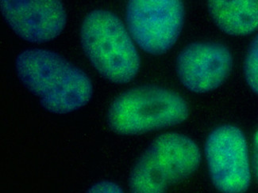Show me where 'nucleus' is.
Wrapping results in <instances>:
<instances>
[{
	"mask_svg": "<svg viewBox=\"0 0 258 193\" xmlns=\"http://www.w3.org/2000/svg\"><path fill=\"white\" fill-rule=\"evenodd\" d=\"M15 67L25 86L52 114H69L82 108L93 93L88 75L52 51H23L16 58Z\"/></svg>",
	"mask_w": 258,
	"mask_h": 193,
	"instance_id": "nucleus-1",
	"label": "nucleus"
},
{
	"mask_svg": "<svg viewBox=\"0 0 258 193\" xmlns=\"http://www.w3.org/2000/svg\"><path fill=\"white\" fill-rule=\"evenodd\" d=\"M83 48L93 67L110 82L126 83L140 69L141 60L135 41L116 15L96 10L83 21Z\"/></svg>",
	"mask_w": 258,
	"mask_h": 193,
	"instance_id": "nucleus-2",
	"label": "nucleus"
},
{
	"mask_svg": "<svg viewBox=\"0 0 258 193\" xmlns=\"http://www.w3.org/2000/svg\"><path fill=\"white\" fill-rule=\"evenodd\" d=\"M201 162L197 143L183 134H162L150 143L131 170V193H166L168 187L188 178Z\"/></svg>",
	"mask_w": 258,
	"mask_h": 193,
	"instance_id": "nucleus-3",
	"label": "nucleus"
},
{
	"mask_svg": "<svg viewBox=\"0 0 258 193\" xmlns=\"http://www.w3.org/2000/svg\"><path fill=\"white\" fill-rule=\"evenodd\" d=\"M186 101L174 91L156 85L128 89L110 105V128L123 136H135L180 125L188 117Z\"/></svg>",
	"mask_w": 258,
	"mask_h": 193,
	"instance_id": "nucleus-4",
	"label": "nucleus"
},
{
	"mask_svg": "<svg viewBox=\"0 0 258 193\" xmlns=\"http://www.w3.org/2000/svg\"><path fill=\"white\" fill-rule=\"evenodd\" d=\"M132 39L142 50L161 55L176 44L184 22V7L178 0H132L125 10Z\"/></svg>",
	"mask_w": 258,
	"mask_h": 193,
	"instance_id": "nucleus-5",
	"label": "nucleus"
},
{
	"mask_svg": "<svg viewBox=\"0 0 258 193\" xmlns=\"http://www.w3.org/2000/svg\"><path fill=\"white\" fill-rule=\"evenodd\" d=\"M208 173L221 193H245L252 179L249 147L238 127L221 125L211 132L204 146Z\"/></svg>",
	"mask_w": 258,
	"mask_h": 193,
	"instance_id": "nucleus-6",
	"label": "nucleus"
},
{
	"mask_svg": "<svg viewBox=\"0 0 258 193\" xmlns=\"http://www.w3.org/2000/svg\"><path fill=\"white\" fill-rule=\"evenodd\" d=\"M233 67L231 52L226 45L212 41L191 43L176 58V72L187 89L208 93L219 87Z\"/></svg>",
	"mask_w": 258,
	"mask_h": 193,
	"instance_id": "nucleus-7",
	"label": "nucleus"
},
{
	"mask_svg": "<svg viewBox=\"0 0 258 193\" xmlns=\"http://www.w3.org/2000/svg\"><path fill=\"white\" fill-rule=\"evenodd\" d=\"M1 12L15 34L30 42L52 41L61 34L67 23L66 9L56 0H3Z\"/></svg>",
	"mask_w": 258,
	"mask_h": 193,
	"instance_id": "nucleus-8",
	"label": "nucleus"
},
{
	"mask_svg": "<svg viewBox=\"0 0 258 193\" xmlns=\"http://www.w3.org/2000/svg\"><path fill=\"white\" fill-rule=\"evenodd\" d=\"M208 12L226 34L247 36L258 30V0L209 1Z\"/></svg>",
	"mask_w": 258,
	"mask_h": 193,
	"instance_id": "nucleus-9",
	"label": "nucleus"
},
{
	"mask_svg": "<svg viewBox=\"0 0 258 193\" xmlns=\"http://www.w3.org/2000/svg\"><path fill=\"white\" fill-rule=\"evenodd\" d=\"M244 74L250 89L258 95V34L252 40L244 62Z\"/></svg>",
	"mask_w": 258,
	"mask_h": 193,
	"instance_id": "nucleus-10",
	"label": "nucleus"
},
{
	"mask_svg": "<svg viewBox=\"0 0 258 193\" xmlns=\"http://www.w3.org/2000/svg\"><path fill=\"white\" fill-rule=\"evenodd\" d=\"M86 193H125L122 187L114 182L103 180L93 184Z\"/></svg>",
	"mask_w": 258,
	"mask_h": 193,
	"instance_id": "nucleus-11",
	"label": "nucleus"
},
{
	"mask_svg": "<svg viewBox=\"0 0 258 193\" xmlns=\"http://www.w3.org/2000/svg\"><path fill=\"white\" fill-rule=\"evenodd\" d=\"M252 170L258 182V128L252 139Z\"/></svg>",
	"mask_w": 258,
	"mask_h": 193,
	"instance_id": "nucleus-12",
	"label": "nucleus"
}]
</instances>
